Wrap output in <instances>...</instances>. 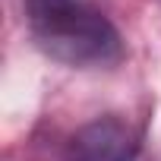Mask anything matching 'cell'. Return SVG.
Here are the masks:
<instances>
[{"label":"cell","instance_id":"cell-1","mask_svg":"<svg viewBox=\"0 0 161 161\" xmlns=\"http://www.w3.org/2000/svg\"><path fill=\"white\" fill-rule=\"evenodd\" d=\"M35 47L73 69H111L126 57L117 25L95 0H19Z\"/></svg>","mask_w":161,"mask_h":161},{"label":"cell","instance_id":"cell-2","mask_svg":"<svg viewBox=\"0 0 161 161\" xmlns=\"http://www.w3.org/2000/svg\"><path fill=\"white\" fill-rule=\"evenodd\" d=\"M139 148V130L117 114H104L82 123L66 139L63 161H136Z\"/></svg>","mask_w":161,"mask_h":161},{"label":"cell","instance_id":"cell-3","mask_svg":"<svg viewBox=\"0 0 161 161\" xmlns=\"http://www.w3.org/2000/svg\"><path fill=\"white\" fill-rule=\"evenodd\" d=\"M158 3H161V0H158Z\"/></svg>","mask_w":161,"mask_h":161}]
</instances>
